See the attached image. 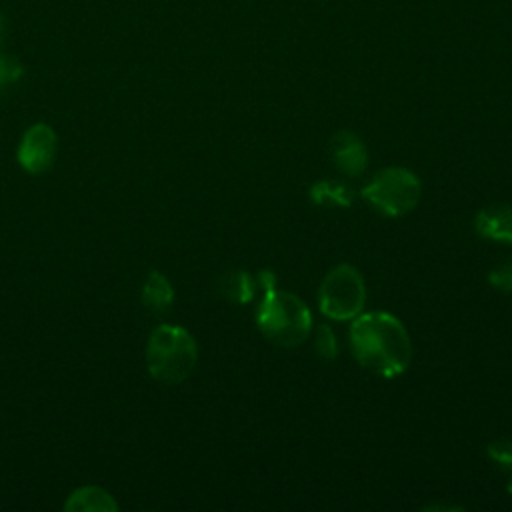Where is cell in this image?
Here are the masks:
<instances>
[{"mask_svg": "<svg viewBox=\"0 0 512 512\" xmlns=\"http://www.w3.org/2000/svg\"><path fill=\"white\" fill-rule=\"evenodd\" d=\"M314 350L324 360H332L336 356V352H338L336 336H334V332L326 324H320L316 328V332H314Z\"/></svg>", "mask_w": 512, "mask_h": 512, "instance_id": "4fadbf2b", "label": "cell"}, {"mask_svg": "<svg viewBox=\"0 0 512 512\" xmlns=\"http://www.w3.org/2000/svg\"><path fill=\"white\" fill-rule=\"evenodd\" d=\"M258 284L246 270H228L218 278V292L234 304H246L252 300Z\"/></svg>", "mask_w": 512, "mask_h": 512, "instance_id": "30bf717a", "label": "cell"}, {"mask_svg": "<svg viewBox=\"0 0 512 512\" xmlns=\"http://www.w3.org/2000/svg\"><path fill=\"white\" fill-rule=\"evenodd\" d=\"M366 300L362 274L350 264L334 266L322 280L318 304L324 316L332 320H352L360 314Z\"/></svg>", "mask_w": 512, "mask_h": 512, "instance_id": "5b68a950", "label": "cell"}, {"mask_svg": "<svg viewBox=\"0 0 512 512\" xmlns=\"http://www.w3.org/2000/svg\"><path fill=\"white\" fill-rule=\"evenodd\" d=\"M362 196L374 210L386 216H402L418 204L420 180L406 168H382L364 186Z\"/></svg>", "mask_w": 512, "mask_h": 512, "instance_id": "277c9868", "label": "cell"}, {"mask_svg": "<svg viewBox=\"0 0 512 512\" xmlns=\"http://www.w3.org/2000/svg\"><path fill=\"white\" fill-rule=\"evenodd\" d=\"M260 332L278 346L290 348L302 344L312 330V314L308 306L290 292H264L256 312Z\"/></svg>", "mask_w": 512, "mask_h": 512, "instance_id": "3957f363", "label": "cell"}, {"mask_svg": "<svg viewBox=\"0 0 512 512\" xmlns=\"http://www.w3.org/2000/svg\"><path fill=\"white\" fill-rule=\"evenodd\" d=\"M350 348L356 360L384 378L406 370L412 354L410 336L402 322L388 312H366L352 318Z\"/></svg>", "mask_w": 512, "mask_h": 512, "instance_id": "6da1fadb", "label": "cell"}, {"mask_svg": "<svg viewBox=\"0 0 512 512\" xmlns=\"http://www.w3.org/2000/svg\"><path fill=\"white\" fill-rule=\"evenodd\" d=\"M172 302H174V288L170 280L164 274L152 270L142 286V304L150 312L162 314L172 306Z\"/></svg>", "mask_w": 512, "mask_h": 512, "instance_id": "8fae6325", "label": "cell"}, {"mask_svg": "<svg viewBox=\"0 0 512 512\" xmlns=\"http://www.w3.org/2000/svg\"><path fill=\"white\" fill-rule=\"evenodd\" d=\"M6 36H8V20H6V16L0 12V46L4 44Z\"/></svg>", "mask_w": 512, "mask_h": 512, "instance_id": "ac0fdd59", "label": "cell"}, {"mask_svg": "<svg viewBox=\"0 0 512 512\" xmlns=\"http://www.w3.org/2000/svg\"><path fill=\"white\" fill-rule=\"evenodd\" d=\"M476 230L480 236L512 242V206H488L476 216Z\"/></svg>", "mask_w": 512, "mask_h": 512, "instance_id": "ba28073f", "label": "cell"}, {"mask_svg": "<svg viewBox=\"0 0 512 512\" xmlns=\"http://www.w3.org/2000/svg\"><path fill=\"white\" fill-rule=\"evenodd\" d=\"M490 284L498 290H504V292H512V260L510 262H504L500 264L498 268H494L488 276Z\"/></svg>", "mask_w": 512, "mask_h": 512, "instance_id": "2e32d148", "label": "cell"}, {"mask_svg": "<svg viewBox=\"0 0 512 512\" xmlns=\"http://www.w3.org/2000/svg\"><path fill=\"white\" fill-rule=\"evenodd\" d=\"M64 510L66 512H116L118 504L112 498V494L106 492L104 488L82 486L68 496Z\"/></svg>", "mask_w": 512, "mask_h": 512, "instance_id": "9c48e42d", "label": "cell"}, {"mask_svg": "<svg viewBox=\"0 0 512 512\" xmlns=\"http://www.w3.org/2000/svg\"><path fill=\"white\" fill-rule=\"evenodd\" d=\"M198 360V348L192 334L174 324H160L150 332L146 344L148 374L162 384L184 382Z\"/></svg>", "mask_w": 512, "mask_h": 512, "instance_id": "7a4b0ae2", "label": "cell"}, {"mask_svg": "<svg viewBox=\"0 0 512 512\" xmlns=\"http://www.w3.org/2000/svg\"><path fill=\"white\" fill-rule=\"evenodd\" d=\"M56 132L52 126L38 122L32 124L18 146V164L30 174L46 172L56 158Z\"/></svg>", "mask_w": 512, "mask_h": 512, "instance_id": "8992f818", "label": "cell"}, {"mask_svg": "<svg viewBox=\"0 0 512 512\" xmlns=\"http://www.w3.org/2000/svg\"><path fill=\"white\" fill-rule=\"evenodd\" d=\"M486 452L488 456L504 466V468H512V440H496V442H490L486 446Z\"/></svg>", "mask_w": 512, "mask_h": 512, "instance_id": "9a60e30c", "label": "cell"}, {"mask_svg": "<svg viewBox=\"0 0 512 512\" xmlns=\"http://www.w3.org/2000/svg\"><path fill=\"white\" fill-rule=\"evenodd\" d=\"M256 284H258V288H262L264 292H270V290L276 288V276H274L270 270H262V272L258 274Z\"/></svg>", "mask_w": 512, "mask_h": 512, "instance_id": "e0dca14e", "label": "cell"}, {"mask_svg": "<svg viewBox=\"0 0 512 512\" xmlns=\"http://www.w3.org/2000/svg\"><path fill=\"white\" fill-rule=\"evenodd\" d=\"M330 154L336 168L346 176H358L368 164V152L364 142L348 130H340L330 140Z\"/></svg>", "mask_w": 512, "mask_h": 512, "instance_id": "52a82bcc", "label": "cell"}, {"mask_svg": "<svg viewBox=\"0 0 512 512\" xmlns=\"http://www.w3.org/2000/svg\"><path fill=\"white\" fill-rule=\"evenodd\" d=\"M508 490H510V492H512V480H510V482H508Z\"/></svg>", "mask_w": 512, "mask_h": 512, "instance_id": "d6986e66", "label": "cell"}, {"mask_svg": "<svg viewBox=\"0 0 512 512\" xmlns=\"http://www.w3.org/2000/svg\"><path fill=\"white\" fill-rule=\"evenodd\" d=\"M22 74H24L22 62L12 54L0 52V88L18 82L22 78Z\"/></svg>", "mask_w": 512, "mask_h": 512, "instance_id": "5bb4252c", "label": "cell"}, {"mask_svg": "<svg viewBox=\"0 0 512 512\" xmlns=\"http://www.w3.org/2000/svg\"><path fill=\"white\" fill-rule=\"evenodd\" d=\"M310 198L318 206H350L354 190L338 180H320L310 188Z\"/></svg>", "mask_w": 512, "mask_h": 512, "instance_id": "7c38bea8", "label": "cell"}]
</instances>
